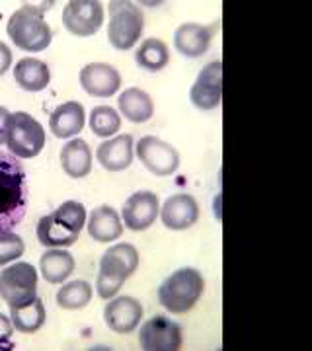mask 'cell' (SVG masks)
I'll use <instances>...</instances> for the list:
<instances>
[{
	"label": "cell",
	"instance_id": "obj_1",
	"mask_svg": "<svg viewBox=\"0 0 312 351\" xmlns=\"http://www.w3.org/2000/svg\"><path fill=\"white\" fill-rule=\"evenodd\" d=\"M27 176L22 162L0 149V230H12L27 211Z\"/></svg>",
	"mask_w": 312,
	"mask_h": 351
},
{
	"label": "cell",
	"instance_id": "obj_2",
	"mask_svg": "<svg viewBox=\"0 0 312 351\" xmlns=\"http://www.w3.org/2000/svg\"><path fill=\"white\" fill-rule=\"evenodd\" d=\"M55 2L24 4L10 16L6 24V34L18 49L39 53L45 51L53 41L51 25L45 22L43 14L53 8Z\"/></svg>",
	"mask_w": 312,
	"mask_h": 351
},
{
	"label": "cell",
	"instance_id": "obj_3",
	"mask_svg": "<svg viewBox=\"0 0 312 351\" xmlns=\"http://www.w3.org/2000/svg\"><path fill=\"white\" fill-rule=\"evenodd\" d=\"M205 291V279L193 267L176 269L158 287V301L168 313L184 314L189 313Z\"/></svg>",
	"mask_w": 312,
	"mask_h": 351
},
{
	"label": "cell",
	"instance_id": "obj_4",
	"mask_svg": "<svg viewBox=\"0 0 312 351\" xmlns=\"http://www.w3.org/2000/svg\"><path fill=\"white\" fill-rule=\"evenodd\" d=\"M145 32V18L133 2H110L108 41L117 51L133 49Z\"/></svg>",
	"mask_w": 312,
	"mask_h": 351
},
{
	"label": "cell",
	"instance_id": "obj_5",
	"mask_svg": "<svg viewBox=\"0 0 312 351\" xmlns=\"http://www.w3.org/2000/svg\"><path fill=\"white\" fill-rule=\"evenodd\" d=\"M6 145L10 154H14L16 158H36L45 147V129L29 113H12Z\"/></svg>",
	"mask_w": 312,
	"mask_h": 351
},
{
	"label": "cell",
	"instance_id": "obj_6",
	"mask_svg": "<svg viewBox=\"0 0 312 351\" xmlns=\"http://www.w3.org/2000/svg\"><path fill=\"white\" fill-rule=\"evenodd\" d=\"M0 297L10 308L38 297V269L27 262L10 263L0 271Z\"/></svg>",
	"mask_w": 312,
	"mask_h": 351
},
{
	"label": "cell",
	"instance_id": "obj_7",
	"mask_svg": "<svg viewBox=\"0 0 312 351\" xmlns=\"http://www.w3.org/2000/svg\"><path fill=\"white\" fill-rule=\"evenodd\" d=\"M106 10L100 0H71L62 8V25L76 38H90L98 34Z\"/></svg>",
	"mask_w": 312,
	"mask_h": 351
},
{
	"label": "cell",
	"instance_id": "obj_8",
	"mask_svg": "<svg viewBox=\"0 0 312 351\" xmlns=\"http://www.w3.org/2000/svg\"><path fill=\"white\" fill-rule=\"evenodd\" d=\"M182 343V326L168 316H152L139 332V346L145 351H178Z\"/></svg>",
	"mask_w": 312,
	"mask_h": 351
},
{
	"label": "cell",
	"instance_id": "obj_9",
	"mask_svg": "<svg viewBox=\"0 0 312 351\" xmlns=\"http://www.w3.org/2000/svg\"><path fill=\"white\" fill-rule=\"evenodd\" d=\"M139 160L154 176H172L180 168V152L163 138L147 135L135 145Z\"/></svg>",
	"mask_w": 312,
	"mask_h": 351
},
{
	"label": "cell",
	"instance_id": "obj_10",
	"mask_svg": "<svg viewBox=\"0 0 312 351\" xmlns=\"http://www.w3.org/2000/svg\"><path fill=\"white\" fill-rule=\"evenodd\" d=\"M189 100L201 110L209 112L223 101V63L213 61L201 71L189 90Z\"/></svg>",
	"mask_w": 312,
	"mask_h": 351
},
{
	"label": "cell",
	"instance_id": "obj_11",
	"mask_svg": "<svg viewBox=\"0 0 312 351\" xmlns=\"http://www.w3.org/2000/svg\"><path fill=\"white\" fill-rule=\"evenodd\" d=\"M160 215V199L154 191L143 189L135 191L125 201L121 209V221L129 230H147L156 223V217Z\"/></svg>",
	"mask_w": 312,
	"mask_h": 351
},
{
	"label": "cell",
	"instance_id": "obj_12",
	"mask_svg": "<svg viewBox=\"0 0 312 351\" xmlns=\"http://www.w3.org/2000/svg\"><path fill=\"white\" fill-rule=\"evenodd\" d=\"M143 314H145V308L141 301L125 295V297H115L108 301L104 308V322L117 334H129L137 330L143 320Z\"/></svg>",
	"mask_w": 312,
	"mask_h": 351
},
{
	"label": "cell",
	"instance_id": "obj_13",
	"mask_svg": "<svg viewBox=\"0 0 312 351\" xmlns=\"http://www.w3.org/2000/svg\"><path fill=\"white\" fill-rule=\"evenodd\" d=\"M78 80H80L82 90L94 98H110L113 94H117V90L121 86L119 71L108 63H90L82 66Z\"/></svg>",
	"mask_w": 312,
	"mask_h": 351
},
{
	"label": "cell",
	"instance_id": "obj_14",
	"mask_svg": "<svg viewBox=\"0 0 312 351\" xmlns=\"http://www.w3.org/2000/svg\"><path fill=\"white\" fill-rule=\"evenodd\" d=\"M163 225L170 230H186L200 219V203L189 193H174L160 207Z\"/></svg>",
	"mask_w": 312,
	"mask_h": 351
},
{
	"label": "cell",
	"instance_id": "obj_15",
	"mask_svg": "<svg viewBox=\"0 0 312 351\" xmlns=\"http://www.w3.org/2000/svg\"><path fill=\"white\" fill-rule=\"evenodd\" d=\"M135 158V141L131 135H119L110 141H104L96 149V160L108 172L127 170Z\"/></svg>",
	"mask_w": 312,
	"mask_h": 351
},
{
	"label": "cell",
	"instance_id": "obj_16",
	"mask_svg": "<svg viewBox=\"0 0 312 351\" xmlns=\"http://www.w3.org/2000/svg\"><path fill=\"white\" fill-rule=\"evenodd\" d=\"M211 39V27L195 24V22H187V24H182L176 29L174 47L180 55H184L187 59H197L209 51Z\"/></svg>",
	"mask_w": 312,
	"mask_h": 351
},
{
	"label": "cell",
	"instance_id": "obj_17",
	"mask_svg": "<svg viewBox=\"0 0 312 351\" xmlns=\"http://www.w3.org/2000/svg\"><path fill=\"white\" fill-rule=\"evenodd\" d=\"M86 123V112L80 101H64L57 106L49 117V129L55 137L71 138L78 135Z\"/></svg>",
	"mask_w": 312,
	"mask_h": 351
},
{
	"label": "cell",
	"instance_id": "obj_18",
	"mask_svg": "<svg viewBox=\"0 0 312 351\" xmlns=\"http://www.w3.org/2000/svg\"><path fill=\"white\" fill-rule=\"evenodd\" d=\"M139 252L133 244H115L110 250L104 252L100 260V271L108 276L117 277L121 281H127L129 277L137 271Z\"/></svg>",
	"mask_w": 312,
	"mask_h": 351
},
{
	"label": "cell",
	"instance_id": "obj_19",
	"mask_svg": "<svg viewBox=\"0 0 312 351\" xmlns=\"http://www.w3.org/2000/svg\"><path fill=\"white\" fill-rule=\"evenodd\" d=\"M88 234L98 242H113L123 234V221L110 205L96 207L86 219Z\"/></svg>",
	"mask_w": 312,
	"mask_h": 351
},
{
	"label": "cell",
	"instance_id": "obj_20",
	"mask_svg": "<svg viewBox=\"0 0 312 351\" xmlns=\"http://www.w3.org/2000/svg\"><path fill=\"white\" fill-rule=\"evenodd\" d=\"M80 237L75 228L61 221L55 213L41 217L38 223V240L45 248H69Z\"/></svg>",
	"mask_w": 312,
	"mask_h": 351
},
{
	"label": "cell",
	"instance_id": "obj_21",
	"mask_svg": "<svg viewBox=\"0 0 312 351\" xmlns=\"http://www.w3.org/2000/svg\"><path fill=\"white\" fill-rule=\"evenodd\" d=\"M14 80L25 92H41L49 86L51 69L47 63L39 59L25 57V59H20L14 66Z\"/></svg>",
	"mask_w": 312,
	"mask_h": 351
},
{
	"label": "cell",
	"instance_id": "obj_22",
	"mask_svg": "<svg viewBox=\"0 0 312 351\" xmlns=\"http://www.w3.org/2000/svg\"><path fill=\"white\" fill-rule=\"evenodd\" d=\"M62 172L75 180L86 178L92 170V151L84 138H73L61 149Z\"/></svg>",
	"mask_w": 312,
	"mask_h": 351
},
{
	"label": "cell",
	"instance_id": "obj_23",
	"mask_svg": "<svg viewBox=\"0 0 312 351\" xmlns=\"http://www.w3.org/2000/svg\"><path fill=\"white\" fill-rule=\"evenodd\" d=\"M75 265L76 263L73 254L67 252L64 248H49L39 260L41 276L47 283H53V285L64 283L69 277L73 276Z\"/></svg>",
	"mask_w": 312,
	"mask_h": 351
},
{
	"label": "cell",
	"instance_id": "obj_24",
	"mask_svg": "<svg viewBox=\"0 0 312 351\" xmlns=\"http://www.w3.org/2000/svg\"><path fill=\"white\" fill-rule=\"evenodd\" d=\"M119 112L123 113L125 119L131 123H147L154 115V104L152 98L141 88H127L117 98Z\"/></svg>",
	"mask_w": 312,
	"mask_h": 351
},
{
	"label": "cell",
	"instance_id": "obj_25",
	"mask_svg": "<svg viewBox=\"0 0 312 351\" xmlns=\"http://www.w3.org/2000/svg\"><path fill=\"white\" fill-rule=\"evenodd\" d=\"M45 304L43 301L36 297L34 301L25 302L22 306H12L10 308V320L16 332L22 334H36L41 330V326L45 324Z\"/></svg>",
	"mask_w": 312,
	"mask_h": 351
},
{
	"label": "cell",
	"instance_id": "obj_26",
	"mask_svg": "<svg viewBox=\"0 0 312 351\" xmlns=\"http://www.w3.org/2000/svg\"><path fill=\"white\" fill-rule=\"evenodd\" d=\"M135 61L141 69L149 73H158L170 63V49L163 39L149 38L141 43V47L135 53Z\"/></svg>",
	"mask_w": 312,
	"mask_h": 351
},
{
	"label": "cell",
	"instance_id": "obj_27",
	"mask_svg": "<svg viewBox=\"0 0 312 351\" xmlns=\"http://www.w3.org/2000/svg\"><path fill=\"white\" fill-rule=\"evenodd\" d=\"M94 289L84 279H76L71 283H64L57 291V304L62 311H80L92 301Z\"/></svg>",
	"mask_w": 312,
	"mask_h": 351
},
{
	"label": "cell",
	"instance_id": "obj_28",
	"mask_svg": "<svg viewBox=\"0 0 312 351\" xmlns=\"http://www.w3.org/2000/svg\"><path fill=\"white\" fill-rule=\"evenodd\" d=\"M90 129L96 137H112L121 129V115L110 106H98L90 113Z\"/></svg>",
	"mask_w": 312,
	"mask_h": 351
},
{
	"label": "cell",
	"instance_id": "obj_29",
	"mask_svg": "<svg viewBox=\"0 0 312 351\" xmlns=\"http://www.w3.org/2000/svg\"><path fill=\"white\" fill-rule=\"evenodd\" d=\"M25 252V244L22 237H18L12 230H0V265H8L22 258Z\"/></svg>",
	"mask_w": 312,
	"mask_h": 351
},
{
	"label": "cell",
	"instance_id": "obj_30",
	"mask_svg": "<svg viewBox=\"0 0 312 351\" xmlns=\"http://www.w3.org/2000/svg\"><path fill=\"white\" fill-rule=\"evenodd\" d=\"M121 285H123L121 279L108 276V274H104V271H98V277H96V291H98V295H100L104 301L113 299V297L119 293Z\"/></svg>",
	"mask_w": 312,
	"mask_h": 351
},
{
	"label": "cell",
	"instance_id": "obj_31",
	"mask_svg": "<svg viewBox=\"0 0 312 351\" xmlns=\"http://www.w3.org/2000/svg\"><path fill=\"white\" fill-rule=\"evenodd\" d=\"M10 66H12V51L4 41H0V76L6 75Z\"/></svg>",
	"mask_w": 312,
	"mask_h": 351
},
{
	"label": "cell",
	"instance_id": "obj_32",
	"mask_svg": "<svg viewBox=\"0 0 312 351\" xmlns=\"http://www.w3.org/2000/svg\"><path fill=\"white\" fill-rule=\"evenodd\" d=\"M10 117L12 113L8 112L6 108L0 106V147L6 145V138H8V125H10Z\"/></svg>",
	"mask_w": 312,
	"mask_h": 351
},
{
	"label": "cell",
	"instance_id": "obj_33",
	"mask_svg": "<svg viewBox=\"0 0 312 351\" xmlns=\"http://www.w3.org/2000/svg\"><path fill=\"white\" fill-rule=\"evenodd\" d=\"M12 334H14L12 320H10L8 316H4V314L0 313V343H6L8 339L12 338Z\"/></svg>",
	"mask_w": 312,
	"mask_h": 351
}]
</instances>
